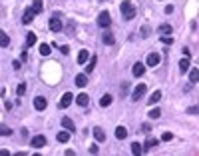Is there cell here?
Listing matches in <instances>:
<instances>
[{"label": "cell", "mask_w": 199, "mask_h": 156, "mask_svg": "<svg viewBox=\"0 0 199 156\" xmlns=\"http://www.w3.org/2000/svg\"><path fill=\"white\" fill-rule=\"evenodd\" d=\"M163 44H173V36H161Z\"/></svg>", "instance_id": "cell-35"}, {"label": "cell", "mask_w": 199, "mask_h": 156, "mask_svg": "<svg viewBox=\"0 0 199 156\" xmlns=\"http://www.w3.org/2000/svg\"><path fill=\"white\" fill-rule=\"evenodd\" d=\"M76 102H78L80 106H88V104H90V96L82 92V94H78V96H76Z\"/></svg>", "instance_id": "cell-12"}, {"label": "cell", "mask_w": 199, "mask_h": 156, "mask_svg": "<svg viewBox=\"0 0 199 156\" xmlns=\"http://www.w3.org/2000/svg\"><path fill=\"white\" fill-rule=\"evenodd\" d=\"M159 62H161V56H159L157 52H151L149 56H147V62H145V64H147V66H153V68H155V66H159Z\"/></svg>", "instance_id": "cell-6"}, {"label": "cell", "mask_w": 199, "mask_h": 156, "mask_svg": "<svg viewBox=\"0 0 199 156\" xmlns=\"http://www.w3.org/2000/svg\"><path fill=\"white\" fill-rule=\"evenodd\" d=\"M46 142H48V140H46L44 134H38V136H34L30 140V146H32V148H36V150H40V148H44V146H46Z\"/></svg>", "instance_id": "cell-3"}, {"label": "cell", "mask_w": 199, "mask_h": 156, "mask_svg": "<svg viewBox=\"0 0 199 156\" xmlns=\"http://www.w3.org/2000/svg\"><path fill=\"white\" fill-rule=\"evenodd\" d=\"M86 84H88V76H86V74H76V86L84 88Z\"/></svg>", "instance_id": "cell-17"}, {"label": "cell", "mask_w": 199, "mask_h": 156, "mask_svg": "<svg viewBox=\"0 0 199 156\" xmlns=\"http://www.w3.org/2000/svg\"><path fill=\"white\" fill-rule=\"evenodd\" d=\"M141 130H143L145 134H149V132H151V126H149V124H143V126H141Z\"/></svg>", "instance_id": "cell-39"}, {"label": "cell", "mask_w": 199, "mask_h": 156, "mask_svg": "<svg viewBox=\"0 0 199 156\" xmlns=\"http://www.w3.org/2000/svg\"><path fill=\"white\" fill-rule=\"evenodd\" d=\"M109 24H112V16H109V12L108 10L100 12V16H98V26L100 28H108Z\"/></svg>", "instance_id": "cell-2"}, {"label": "cell", "mask_w": 199, "mask_h": 156, "mask_svg": "<svg viewBox=\"0 0 199 156\" xmlns=\"http://www.w3.org/2000/svg\"><path fill=\"white\" fill-rule=\"evenodd\" d=\"M112 100H113V96H112V94H104V96L100 98V106H101V108L109 106V104H112Z\"/></svg>", "instance_id": "cell-18"}, {"label": "cell", "mask_w": 199, "mask_h": 156, "mask_svg": "<svg viewBox=\"0 0 199 156\" xmlns=\"http://www.w3.org/2000/svg\"><path fill=\"white\" fill-rule=\"evenodd\" d=\"M159 100H161V90H155L153 94H151L149 98H147V104H151V106H153L155 102H159Z\"/></svg>", "instance_id": "cell-16"}, {"label": "cell", "mask_w": 199, "mask_h": 156, "mask_svg": "<svg viewBox=\"0 0 199 156\" xmlns=\"http://www.w3.org/2000/svg\"><path fill=\"white\" fill-rule=\"evenodd\" d=\"M10 134H12V130L6 124H0V136H10Z\"/></svg>", "instance_id": "cell-31"}, {"label": "cell", "mask_w": 199, "mask_h": 156, "mask_svg": "<svg viewBox=\"0 0 199 156\" xmlns=\"http://www.w3.org/2000/svg\"><path fill=\"white\" fill-rule=\"evenodd\" d=\"M36 44V34L34 32H28V36H26V46L30 48V46H34Z\"/></svg>", "instance_id": "cell-25"}, {"label": "cell", "mask_w": 199, "mask_h": 156, "mask_svg": "<svg viewBox=\"0 0 199 156\" xmlns=\"http://www.w3.org/2000/svg\"><path fill=\"white\" fill-rule=\"evenodd\" d=\"M46 106H48V100H46L44 96H36V98H34V108H36V110H44Z\"/></svg>", "instance_id": "cell-8"}, {"label": "cell", "mask_w": 199, "mask_h": 156, "mask_svg": "<svg viewBox=\"0 0 199 156\" xmlns=\"http://www.w3.org/2000/svg\"><path fill=\"white\" fill-rule=\"evenodd\" d=\"M10 44V38H8V34L4 30H0V46H2V48H6V46Z\"/></svg>", "instance_id": "cell-21"}, {"label": "cell", "mask_w": 199, "mask_h": 156, "mask_svg": "<svg viewBox=\"0 0 199 156\" xmlns=\"http://www.w3.org/2000/svg\"><path fill=\"white\" fill-rule=\"evenodd\" d=\"M88 152H90V154H98V146H96V144H92L90 148H88Z\"/></svg>", "instance_id": "cell-37"}, {"label": "cell", "mask_w": 199, "mask_h": 156, "mask_svg": "<svg viewBox=\"0 0 199 156\" xmlns=\"http://www.w3.org/2000/svg\"><path fill=\"white\" fill-rule=\"evenodd\" d=\"M34 16H36V12H34L32 8H28V10L24 12V18H22V22H24V24H30L32 20H34Z\"/></svg>", "instance_id": "cell-13"}, {"label": "cell", "mask_w": 199, "mask_h": 156, "mask_svg": "<svg viewBox=\"0 0 199 156\" xmlns=\"http://www.w3.org/2000/svg\"><path fill=\"white\" fill-rule=\"evenodd\" d=\"M157 32L159 34H171V26L169 24H161V26H157Z\"/></svg>", "instance_id": "cell-26"}, {"label": "cell", "mask_w": 199, "mask_h": 156, "mask_svg": "<svg viewBox=\"0 0 199 156\" xmlns=\"http://www.w3.org/2000/svg\"><path fill=\"white\" fill-rule=\"evenodd\" d=\"M171 12H173V6H171V4H167V6H165V14H171Z\"/></svg>", "instance_id": "cell-43"}, {"label": "cell", "mask_w": 199, "mask_h": 156, "mask_svg": "<svg viewBox=\"0 0 199 156\" xmlns=\"http://www.w3.org/2000/svg\"><path fill=\"white\" fill-rule=\"evenodd\" d=\"M143 72H145V64H141V62H135L133 68H132V74H133L135 78H139V76H143Z\"/></svg>", "instance_id": "cell-7"}, {"label": "cell", "mask_w": 199, "mask_h": 156, "mask_svg": "<svg viewBox=\"0 0 199 156\" xmlns=\"http://www.w3.org/2000/svg\"><path fill=\"white\" fill-rule=\"evenodd\" d=\"M120 90H121V94H128V90H129V84H128V82H124V84L120 86Z\"/></svg>", "instance_id": "cell-36"}, {"label": "cell", "mask_w": 199, "mask_h": 156, "mask_svg": "<svg viewBox=\"0 0 199 156\" xmlns=\"http://www.w3.org/2000/svg\"><path fill=\"white\" fill-rule=\"evenodd\" d=\"M141 34H143V36H149V26H143V28H141Z\"/></svg>", "instance_id": "cell-40"}, {"label": "cell", "mask_w": 199, "mask_h": 156, "mask_svg": "<svg viewBox=\"0 0 199 156\" xmlns=\"http://www.w3.org/2000/svg\"><path fill=\"white\" fill-rule=\"evenodd\" d=\"M155 146H159V138H153V136H147L145 144H143V150H151V148H155Z\"/></svg>", "instance_id": "cell-10"}, {"label": "cell", "mask_w": 199, "mask_h": 156, "mask_svg": "<svg viewBox=\"0 0 199 156\" xmlns=\"http://www.w3.org/2000/svg\"><path fill=\"white\" fill-rule=\"evenodd\" d=\"M94 136H96V140H98V142L105 140V132L100 128V126H96V128H94Z\"/></svg>", "instance_id": "cell-20"}, {"label": "cell", "mask_w": 199, "mask_h": 156, "mask_svg": "<svg viewBox=\"0 0 199 156\" xmlns=\"http://www.w3.org/2000/svg\"><path fill=\"white\" fill-rule=\"evenodd\" d=\"M171 138H173V134H171V132H163V134H161V140H163V142H169Z\"/></svg>", "instance_id": "cell-33"}, {"label": "cell", "mask_w": 199, "mask_h": 156, "mask_svg": "<svg viewBox=\"0 0 199 156\" xmlns=\"http://www.w3.org/2000/svg\"><path fill=\"white\" fill-rule=\"evenodd\" d=\"M42 8H44V2H42V0H32V10L36 12H42Z\"/></svg>", "instance_id": "cell-22"}, {"label": "cell", "mask_w": 199, "mask_h": 156, "mask_svg": "<svg viewBox=\"0 0 199 156\" xmlns=\"http://www.w3.org/2000/svg\"><path fill=\"white\" fill-rule=\"evenodd\" d=\"M88 60H90V52H88V50H80V54H78V64H86Z\"/></svg>", "instance_id": "cell-14"}, {"label": "cell", "mask_w": 199, "mask_h": 156, "mask_svg": "<svg viewBox=\"0 0 199 156\" xmlns=\"http://www.w3.org/2000/svg\"><path fill=\"white\" fill-rule=\"evenodd\" d=\"M199 78V70L197 68H191V72H189V80H191V84H195Z\"/></svg>", "instance_id": "cell-27"}, {"label": "cell", "mask_w": 199, "mask_h": 156, "mask_svg": "<svg viewBox=\"0 0 199 156\" xmlns=\"http://www.w3.org/2000/svg\"><path fill=\"white\" fill-rule=\"evenodd\" d=\"M16 92H18V96H22V94H24V92H26V84H24V82H22V84H20V86H18V88H16Z\"/></svg>", "instance_id": "cell-34"}, {"label": "cell", "mask_w": 199, "mask_h": 156, "mask_svg": "<svg viewBox=\"0 0 199 156\" xmlns=\"http://www.w3.org/2000/svg\"><path fill=\"white\" fill-rule=\"evenodd\" d=\"M12 68H14V70H20V62L14 60V62H12Z\"/></svg>", "instance_id": "cell-42"}, {"label": "cell", "mask_w": 199, "mask_h": 156, "mask_svg": "<svg viewBox=\"0 0 199 156\" xmlns=\"http://www.w3.org/2000/svg\"><path fill=\"white\" fill-rule=\"evenodd\" d=\"M101 40H104V44H113V42H116V38H113L109 32H105V34L101 36Z\"/></svg>", "instance_id": "cell-30"}, {"label": "cell", "mask_w": 199, "mask_h": 156, "mask_svg": "<svg viewBox=\"0 0 199 156\" xmlns=\"http://www.w3.org/2000/svg\"><path fill=\"white\" fill-rule=\"evenodd\" d=\"M0 156H10V152H8V150H4V148H0Z\"/></svg>", "instance_id": "cell-44"}, {"label": "cell", "mask_w": 199, "mask_h": 156, "mask_svg": "<svg viewBox=\"0 0 199 156\" xmlns=\"http://www.w3.org/2000/svg\"><path fill=\"white\" fill-rule=\"evenodd\" d=\"M96 62H98V58L96 56H92V60L88 62V66H86V74H90L92 70H94V66H96Z\"/></svg>", "instance_id": "cell-29"}, {"label": "cell", "mask_w": 199, "mask_h": 156, "mask_svg": "<svg viewBox=\"0 0 199 156\" xmlns=\"http://www.w3.org/2000/svg\"><path fill=\"white\" fill-rule=\"evenodd\" d=\"M50 52H52V50H50V44H44V42H42L40 44V54L42 56H48Z\"/></svg>", "instance_id": "cell-28"}, {"label": "cell", "mask_w": 199, "mask_h": 156, "mask_svg": "<svg viewBox=\"0 0 199 156\" xmlns=\"http://www.w3.org/2000/svg\"><path fill=\"white\" fill-rule=\"evenodd\" d=\"M147 116H149L151 120H157V118L161 116V110H159V108H151V110L147 112Z\"/></svg>", "instance_id": "cell-24"}, {"label": "cell", "mask_w": 199, "mask_h": 156, "mask_svg": "<svg viewBox=\"0 0 199 156\" xmlns=\"http://www.w3.org/2000/svg\"><path fill=\"white\" fill-rule=\"evenodd\" d=\"M120 10H121V16H124V20H133L135 18V6L129 0H124L121 2V6H120Z\"/></svg>", "instance_id": "cell-1"}, {"label": "cell", "mask_w": 199, "mask_h": 156, "mask_svg": "<svg viewBox=\"0 0 199 156\" xmlns=\"http://www.w3.org/2000/svg\"><path fill=\"white\" fill-rule=\"evenodd\" d=\"M72 100H74V94H72V92H66V94L62 96V100H60L58 106H60V108H68L72 104Z\"/></svg>", "instance_id": "cell-9"}, {"label": "cell", "mask_w": 199, "mask_h": 156, "mask_svg": "<svg viewBox=\"0 0 199 156\" xmlns=\"http://www.w3.org/2000/svg\"><path fill=\"white\" fill-rule=\"evenodd\" d=\"M56 140L58 142H68L70 140V132H68V130H60V132L56 134Z\"/></svg>", "instance_id": "cell-19"}, {"label": "cell", "mask_w": 199, "mask_h": 156, "mask_svg": "<svg viewBox=\"0 0 199 156\" xmlns=\"http://www.w3.org/2000/svg\"><path fill=\"white\" fill-rule=\"evenodd\" d=\"M132 152L133 154H141L143 152V148H141V144H139V142H133V144H132Z\"/></svg>", "instance_id": "cell-32"}, {"label": "cell", "mask_w": 199, "mask_h": 156, "mask_svg": "<svg viewBox=\"0 0 199 156\" xmlns=\"http://www.w3.org/2000/svg\"><path fill=\"white\" fill-rule=\"evenodd\" d=\"M187 112H189V114H193V116H195V114H197V106H189V108H187Z\"/></svg>", "instance_id": "cell-38"}, {"label": "cell", "mask_w": 199, "mask_h": 156, "mask_svg": "<svg viewBox=\"0 0 199 156\" xmlns=\"http://www.w3.org/2000/svg\"><path fill=\"white\" fill-rule=\"evenodd\" d=\"M60 50L62 54H70V46H60Z\"/></svg>", "instance_id": "cell-41"}, {"label": "cell", "mask_w": 199, "mask_h": 156, "mask_svg": "<svg viewBox=\"0 0 199 156\" xmlns=\"http://www.w3.org/2000/svg\"><path fill=\"white\" fill-rule=\"evenodd\" d=\"M187 70H189V58H183V60L179 62V72H181V74H185Z\"/></svg>", "instance_id": "cell-23"}, {"label": "cell", "mask_w": 199, "mask_h": 156, "mask_svg": "<svg viewBox=\"0 0 199 156\" xmlns=\"http://www.w3.org/2000/svg\"><path fill=\"white\" fill-rule=\"evenodd\" d=\"M50 30L52 32H60L62 30V20H60L58 14H54L52 18H50Z\"/></svg>", "instance_id": "cell-4"}, {"label": "cell", "mask_w": 199, "mask_h": 156, "mask_svg": "<svg viewBox=\"0 0 199 156\" xmlns=\"http://www.w3.org/2000/svg\"><path fill=\"white\" fill-rule=\"evenodd\" d=\"M125 136H128V128H125V126H117L116 128V138L117 140H124Z\"/></svg>", "instance_id": "cell-15"}, {"label": "cell", "mask_w": 199, "mask_h": 156, "mask_svg": "<svg viewBox=\"0 0 199 156\" xmlns=\"http://www.w3.org/2000/svg\"><path fill=\"white\" fill-rule=\"evenodd\" d=\"M143 94H145V84L141 82V84H137V86L133 88V92H132V100H135V102H137V100L141 98Z\"/></svg>", "instance_id": "cell-5"}, {"label": "cell", "mask_w": 199, "mask_h": 156, "mask_svg": "<svg viewBox=\"0 0 199 156\" xmlns=\"http://www.w3.org/2000/svg\"><path fill=\"white\" fill-rule=\"evenodd\" d=\"M62 126H64V128L68 130V132H76V126H74V122H72L68 116H64V118H62Z\"/></svg>", "instance_id": "cell-11"}]
</instances>
